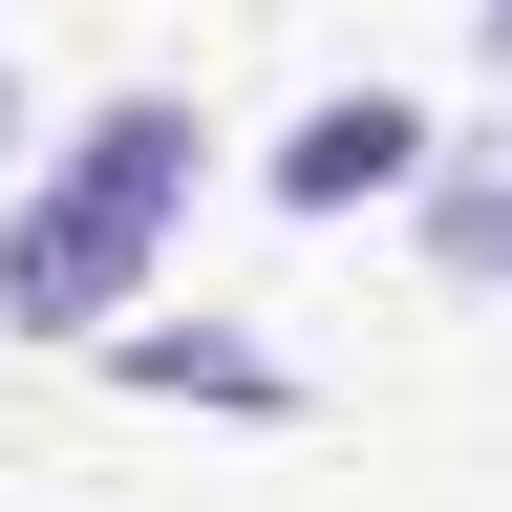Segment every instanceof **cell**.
I'll use <instances>...</instances> for the list:
<instances>
[{
    "mask_svg": "<svg viewBox=\"0 0 512 512\" xmlns=\"http://www.w3.org/2000/svg\"><path fill=\"white\" fill-rule=\"evenodd\" d=\"M192 171H214V107H192V86H107L22 171V214H0V320H22V342H107V320L150 299Z\"/></svg>",
    "mask_w": 512,
    "mask_h": 512,
    "instance_id": "obj_1",
    "label": "cell"
},
{
    "mask_svg": "<svg viewBox=\"0 0 512 512\" xmlns=\"http://www.w3.org/2000/svg\"><path fill=\"white\" fill-rule=\"evenodd\" d=\"M427 150H448V128L406 86H320L278 150H256V192H278V214H384V192H427Z\"/></svg>",
    "mask_w": 512,
    "mask_h": 512,
    "instance_id": "obj_2",
    "label": "cell"
},
{
    "mask_svg": "<svg viewBox=\"0 0 512 512\" xmlns=\"http://www.w3.org/2000/svg\"><path fill=\"white\" fill-rule=\"evenodd\" d=\"M107 384H150V406H235V427H278V406H299V363L192 342V320H107Z\"/></svg>",
    "mask_w": 512,
    "mask_h": 512,
    "instance_id": "obj_3",
    "label": "cell"
},
{
    "mask_svg": "<svg viewBox=\"0 0 512 512\" xmlns=\"http://www.w3.org/2000/svg\"><path fill=\"white\" fill-rule=\"evenodd\" d=\"M427 256H448V278H512V150H427Z\"/></svg>",
    "mask_w": 512,
    "mask_h": 512,
    "instance_id": "obj_4",
    "label": "cell"
},
{
    "mask_svg": "<svg viewBox=\"0 0 512 512\" xmlns=\"http://www.w3.org/2000/svg\"><path fill=\"white\" fill-rule=\"evenodd\" d=\"M491 64H512V0H491Z\"/></svg>",
    "mask_w": 512,
    "mask_h": 512,
    "instance_id": "obj_5",
    "label": "cell"
},
{
    "mask_svg": "<svg viewBox=\"0 0 512 512\" xmlns=\"http://www.w3.org/2000/svg\"><path fill=\"white\" fill-rule=\"evenodd\" d=\"M0 128H22V86H0Z\"/></svg>",
    "mask_w": 512,
    "mask_h": 512,
    "instance_id": "obj_6",
    "label": "cell"
}]
</instances>
